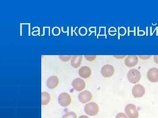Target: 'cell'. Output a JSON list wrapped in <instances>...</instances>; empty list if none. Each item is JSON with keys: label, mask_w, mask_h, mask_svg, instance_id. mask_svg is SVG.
Instances as JSON below:
<instances>
[{"label": "cell", "mask_w": 158, "mask_h": 118, "mask_svg": "<svg viewBox=\"0 0 158 118\" xmlns=\"http://www.w3.org/2000/svg\"><path fill=\"white\" fill-rule=\"evenodd\" d=\"M114 71V68L112 65H104L101 69L102 75L105 77H110L113 76Z\"/></svg>", "instance_id": "cell-7"}, {"label": "cell", "mask_w": 158, "mask_h": 118, "mask_svg": "<svg viewBox=\"0 0 158 118\" xmlns=\"http://www.w3.org/2000/svg\"><path fill=\"white\" fill-rule=\"evenodd\" d=\"M62 118H77L76 114L73 112L67 113L62 116Z\"/></svg>", "instance_id": "cell-15"}, {"label": "cell", "mask_w": 158, "mask_h": 118, "mask_svg": "<svg viewBox=\"0 0 158 118\" xmlns=\"http://www.w3.org/2000/svg\"><path fill=\"white\" fill-rule=\"evenodd\" d=\"M83 58L82 55H74L71 58V65L75 68H78L80 67Z\"/></svg>", "instance_id": "cell-13"}, {"label": "cell", "mask_w": 158, "mask_h": 118, "mask_svg": "<svg viewBox=\"0 0 158 118\" xmlns=\"http://www.w3.org/2000/svg\"><path fill=\"white\" fill-rule=\"evenodd\" d=\"M59 58L61 59L62 61L64 62L68 61H69L70 59L72 58V57L71 56H64V55H60L59 56Z\"/></svg>", "instance_id": "cell-16"}, {"label": "cell", "mask_w": 158, "mask_h": 118, "mask_svg": "<svg viewBox=\"0 0 158 118\" xmlns=\"http://www.w3.org/2000/svg\"><path fill=\"white\" fill-rule=\"evenodd\" d=\"M116 118H128L126 115L123 113H118L116 116Z\"/></svg>", "instance_id": "cell-18"}, {"label": "cell", "mask_w": 158, "mask_h": 118, "mask_svg": "<svg viewBox=\"0 0 158 118\" xmlns=\"http://www.w3.org/2000/svg\"><path fill=\"white\" fill-rule=\"evenodd\" d=\"M127 76L129 81L133 84L137 83L141 78L140 71L135 69L130 70L128 72Z\"/></svg>", "instance_id": "cell-1"}, {"label": "cell", "mask_w": 158, "mask_h": 118, "mask_svg": "<svg viewBox=\"0 0 158 118\" xmlns=\"http://www.w3.org/2000/svg\"><path fill=\"white\" fill-rule=\"evenodd\" d=\"M92 95L91 93L88 91H83L78 95V99L80 102L82 103H87L92 99Z\"/></svg>", "instance_id": "cell-9"}, {"label": "cell", "mask_w": 158, "mask_h": 118, "mask_svg": "<svg viewBox=\"0 0 158 118\" xmlns=\"http://www.w3.org/2000/svg\"><path fill=\"white\" fill-rule=\"evenodd\" d=\"M125 112L129 118H138L139 112L135 105L132 104H129L126 106Z\"/></svg>", "instance_id": "cell-3"}, {"label": "cell", "mask_w": 158, "mask_h": 118, "mask_svg": "<svg viewBox=\"0 0 158 118\" xmlns=\"http://www.w3.org/2000/svg\"><path fill=\"white\" fill-rule=\"evenodd\" d=\"M151 57V56H139V57L142 60H147L149 59Z\"/></svg>", "instance_id": "cell-19"}, {"label": "cell", "mask_w": 158, "mask_h": 118, "mask_svg": "<svg viewBox=\"0 0 158 118\" xmlns=\"http://www.w3.org/2000/svg\"><path fill=\"white\" fill-rule=\"evenodd\" d=\"M99 109L98 105L94 102H90L86 104L85 107V113L90 116L96 115L98 113Z\"/></svg>", "instance_id": "cell-2"}, {"label": "cell", "mask_w": 158, "mask_h": 118, "mask_svg": "<svg viewBox=\"0 0 158 118\" xmlns=\"http://www.w3.org/2000/svg\"><path fill=\"white\" fill-rule=\"evenodd\" d=\"M138 57L135 55L128 56L125 59V64L129 68L135 67L138 64Z\"/></svg>", "instance_id": "cell-10"}, {"label": "cell", "mask_w": 158, "mask_h": 118, "mask_svg": "<svg viewBox=\"0 0 158 118\" xmlns=\"http://www.w3.org/2000/svg\"><path fill=\"white\" fill-rule=\"evenodd\" d=\"M85 57L87 61H92L96 59L97 56L96 55H85Z\"/></svg>", "instance_id": "cell-17"}, {"label": "cell", "mask_w": 158, "mask_h": 118, "mask_svg": "<svg viewBox=\"0 0 158 118\" xmlns=\"http://www.w3.org/2000/svg\"><path fill=\"white\" fill-rule=\"evenodd\" d=\"M116 58L118 59H122L123 58H124L125 57V56H114Z\"/></svg>", "instance_id": "cell-20"}, {"label": "cell", "mask_w": 158, "mask_h": 118, "mask_svg": "<svg viewBox=\"0 0 158 118\" xmlns=\"http://www.w3.org/2000/svg\"><path fill=\"white\" fill-rule=\"evenodd\" d=\"M51 97L49 94L47 92H43L41 93V104L47 105L50 101Z\"/></svg>", "instance_id": "cell-14"}, {"label": "cell", "mask_w": 158, "mask_h": 118, "mask_svg": "<svg viewBox=\"0 0 158 118\" xmlns=\"http://www.w3.org/2000/svg\"><path fill=\"white\" fill-rule=\"evenodd\" d=\"M91 73V70L88 66L82 67L79 70V75L83 78H88L90 77Z\"/></svg>", "instance_id": "cell-12"}, {"label": "cell", "mask_w": 158, "mask_h": 118, "mask_svg": "<svg viewBox=\"0 0 158 118\" xmlns=\"http://www.w3.org/2000/svg\"><path fill=\"white\" fill-rule=\"evenodd\" d=\"M73 87L77 92H81L85 88V81L80 78H77L74 80L72 83Z\"/></svg>", "instance_id": "cell-6"}, {"label": "cell", "mask_w": 158, "mask_h": 118, "mask_svg": "<svg viewBox=\"0 0 158 118\" xmlns=\"http://www.w3.org/2000/svg\"><path fill=\"white\" fill-rule=\"evenodd\" d=\"M78 118H89L88 116H82L79 117Z\"/></svg>", "instance_id": "cell-21"}, {"label": "cell", "mask_w": 158, "mask_h": 118, "mask_svg": "<svg viewBox=\"0 0 158 118\" xmlns=\"http://www.w3.org/2000/svg\"><path fill=\"white\" fill-rule=\"evenodd\" d=\"M148 79L151 82L156 83L158 82V69L152 68L148 71Z\"/></svg>", "instance_id": "cell-8"}, {"label": "cell", "mask_w": 158, "mask_h": 118, "mask_svg": "<svg viewBox=\"0 0 158 118\" xmlns=\"http://www.w3.org/2000/svg\"><path fill=\"white\" fill-rule=\"evenodd\" d=\"M59 83V80L56 76H51L47 81V86L49 89L55 88Z\"/></svg>", "instance_id": "cell-11"}, {"label": "cell", "mask_w": 158, "mask_h": 118, "mask_svg": "<svg viewBox=\"0 0 158 118\" xmlns=\"http://www.w3.org/2000/svg\"><path fill=\"white\" fill-rule=\"evenodd\" d=\"M145 88L142 85L138 84L135 85L132 90L133 96L135 98H141L145 94Z\"/></svg>", "instance_id": "cell-5"}, {"label": "cell", "mask_w": 158, "mask_h": 118, "mask_svg": "<svg viewBox=\"0 0 158 118\" xmlns=\"http://www.w3.org/2000/svg\"><path fill=\"white\" fill-rule=\"evenodd\" d=\"M71 97L67 93H62L58 98L59 104L62 107H67L71 103Z\"/></svg>", "instance_id": "cell-4"}]
</instances>
